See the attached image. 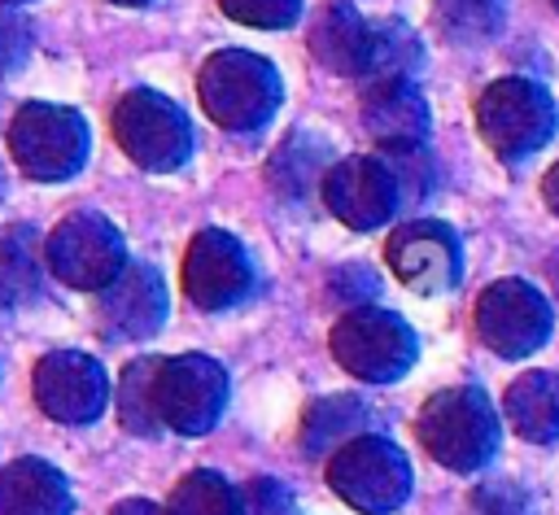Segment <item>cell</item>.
Listing matches in <instances>:
<instances>
[{
	"label": "cell",
	"mask_w": 559,
	"mask_h": 515,
	"mask_svg": "<svg viewBox=\"0 0 559 515\" xmlns=\"http://www.w3.org/2000/svg\"><path fill=\"white\" fill-rule=\"evenodd\" d=\"M39 236L22 223L0 227V310L22 306L39 292Z\"/></svg>",
	"instance_id": "ba28073f"
},
{
	"label": "cell",
	"mask_w": 559,
	"mask_h": 515,
	"mask_svg": "<svg viewBox=\"0 0 559 515\" xmlns=\"http://www.w3.org/2000/svg\"><path fill=\"white\" fill-rule=\"evenodd\" d=\"M118 4H144V0H118Z\"/></svg>",
	"instance_id": "30bf717a"
},
{
	"label": "cell",
	"mask_w": 559,
	"mask_h": 515,
	"mask_svg": "<svg viewBox=\"0 0 559 515\" xmlns=\"http://www.w3.org/2000/svg\"><path fill=\"white\" fill-rule=\"evenodd\" d=\"M9 148L31 179H70L87 157V122L74 109L31 100L9 122Z\"/></svg>",
	"instance_id": "6da1fadb"
},
{
	"label": "cell",
	"mask_w": 559,
	"mask_h": 515,
	"mask_svg": "<svg viewBox=\"0 0 559 515\" xmlns=\"http://www.w3.org/2000/svg\"><path fill=\"white\" fill-rule=\"evenodd\" d=\"M105 323L122 336H144L157 327L162 319V288L153 279V271H127V275H114V288L105 292Z\"/></svg>",
	"instance_id": "8992f818"
},
{
	"label": "cell",
	"mask_w": 559,
	"mask_h": 515,
	"mask_svg": "<svg viewBox=\"0 0 559 515\" xmlns=\"http://www.w3.org/2000/svg\"><path fill=\"white\" fill-rule=\"evenodd\" d=\"M26 44H31L26 22L13 17V13H0V74H9L26 57Z\"/></svg>",
	"instance_id": "9c48e42d"
},
{
	"label": "cell",
	"mask_w": 559,
	"mask_h": 515,
	"mask_svg": "<svg viewBox=\"0 0 559 515\" xmlns=\"http://www.w3.org/2000/svg\"><path fill=\"white\" fill-rule=\"evenodd\" d=\"M66 476L39 458H17L0 471V515H66Z\"/></svg>",
	"instance_id": "5b68a950"
},
{
	"label": "cell",
	"mask_w": 559,
	"mask_h": 515,
	"mask_svg": "<svg viewBox=\"0 0 559 515\" xmlns=\"http://www.w3.org/2000/svg\"><path fill=\"white\" fill-rule=\"evenodd\" d=\"M35 402L57 423H87L105 406V375L87 354L57 349L35 367Z\"/></svg>",
	"instance_id": "3957f363"
},
{
	"label": "cell",
	"mask_w": 559,
	"mask_h": 515,
	"mask_svg": "<svg viewBox=\"0 0 559 515\" xmlns=\"http://www.w3.org/2000/svg\"><path fill=\"white\" fill-rule=\"evenodd\" d=\"M0 4H22V0H0Z\"/></svg>",
	"instance_id": "8fae6325"
},
{
	"label": "cell",
	"mask_w": 559,
	"mask_h": 515,
	"mask_svg": "<svg viewBox=\"0 0 559 515\" xmlns=\"http://www.w3.org/2000/svg\"><path fill=\"white\" fill-rule=\"evenodd\" d=\"M118 140L127 153L144 166H170L188 148V127L183 118L153 92H131L118 105Z\"/></svg>",
	"instance_id": "277c9868"
},
{
	"label": "cell",
	"mask_w": 559,
	"mask_h": 515,
	"mask_svg": "<svg viewBox=\"0 0 559 515\" xmlns=\"http://www.w3.org/2000/svg\"><path fill=\"white\" fill-rule=\"evenodd\" d=\"M210 384H218V375L205 362H175L166 371V380L153 388V410L162 397V410L175 428H205L210 423Z\"/></svg>",
	"instance_id": "52a82bcc"
},
{
	"label": "cell",
	"mask_w": 559,
	"mask_h": 515,
	"mask_svg": "<svg viewBox=\"0 0 559 515\" xmlns=\"http://www.w3.org/2000/svg\"><path fill=\"white\" fill-rule=\"evenodd\" d=\"M48 266L74 288H100L122 266V244L100 214H70L48 240Z\"/></svg>",
	"instance_id": "7a4b0ae2"
}]
</instances>
